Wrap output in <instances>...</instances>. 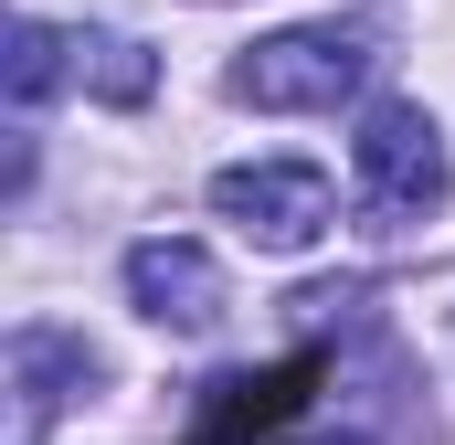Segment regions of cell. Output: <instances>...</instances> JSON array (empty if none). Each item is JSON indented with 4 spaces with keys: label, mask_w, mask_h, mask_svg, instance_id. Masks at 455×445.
I'll return each instance as SVG.
<instances>
[{
    "label": "cell",
    "mask_w": 455,
    "mask_h": 445,
    "mask_svg": "<svg viewBox=\"0 0 455 445\" xmlns=\"http://www.w3.org/2000/svg\"><path fill=\"white\" fill-rule=\"evenodd\" d=\"M371 85V32L360 21H307V32H265L243 64H233V96L265 117H318Z\"/></svg>",
    "instance_id": "6da1fadb"
},
{
    "label": "cell",
    "mask_w": 455,
    "mask_h": 445,
    "mask_svg": "<svg viewBox=\"0 0 455 445\" xmlns=\"http://www.w3.org/2000/svg\"><path fill=\"white\" fill-rule=\"evenodd\" d=\"M349 159H360V202L381 222H424L435 202L455 191V159H445V127L413 107V96H381V107L360 117V138H349Z\"/></svg>",
    "instance_id": "7a4b0ae2"
},
{
    "label": "cell",
    "mask_w": 455,
    "mask_h": 445,
    "mask_svg": "<svg viewBox=\"0 0 455 445\" xmlns=\"http://www.w3.org/2000/svg\"><path fill=\"white\" fill-rule=\"evenodd\" d=\"M212 213H223L254 255H307V244H329L339 191H329V170H307V159H243V170H212Z\"/></svg>",
    "instance_id": "3957f363"
},
{
    "label": "cell",
    "mask_w": 455,
    "mask_h": 445,
    "mask_svg": "<svg viewBox=\"0 0 455 445\" xmlns=\"http://www.w3.org/2000/svg\"><path fill=\"white\" fill-rule=\"evenodd\" d=\"M127 297H138L148 329L202 339L223 319V265H212L202 244H180V233H148V244H127Z\"/></svg>",
    "instance_id": "277c9868"
},
{
    "label": "cell",
    "mask_w": 455,
    "mask_h": 445,
    "mask_svg": "<svg viewBox=\"0 0 455 445\" xmlns=\"http://www.w3.org/2000/svg\"><path fill=\"white\" fill-rule=\"evenodd\" d=\"M75 53H85V85H96L107 107H148V85H159L148 43H127V32H85Z\"/></svg>",
    "instance_id": "5b68a950"
},
{
    "label": "cell",
    "mask_w": 455,
    "mask_h": 445,
    "mask_svg": "<svg viewBox=\"0 0 455 445\" xmlns=\"http://www.w3.org/2000/svg\"><path fill=\"white\" fill-rule=\"evenodd\" d=\"M64 32L53 21H11V64H0V85H11V107H43L53 85H64Z\"/></svg>",
    "instance_id": "8992f818"
}]
</instances>
